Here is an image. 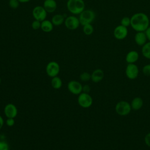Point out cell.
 I'll return each instance as SVG.
<instances>
[{
  "label": "cell",
  "mask_w": 150,
  "mask_h": 150,
  "mask_svg": "<svg viewBox=\"0 0 150 150\" xmlns=\"http://www.w3.org/2000/svg\"><path fill=\"white\" fill-rule=\"evenodd\" d=\"M130 18V26L136 32H145L149 26V19L145 13H134Z\"/></svg>",
  "instance_id": "cell-1"
},
{
  "label": "cell",
  "mask_w": 150,
  "mask_h": 150,
  "mask_svg": "<svg viewBox=\"0 0 150 150\" xmlns=\"http://www.w3.org/2000/svg\"><path fill=\"white\" fill-rule=\"evenodd\" d=\"M66 6L71 13L79 15L85 9V3L83 0H68Z\"/></svg>",
  "instance_id": "cell-2"
},
{
  "label": "cell",
  "mask_w": 150,
  "mask_h": 150,
  "mask_svg": "<svg viewBox=\"0 0 150 150\" xmlns=\"http://www.w3.org/2000/svg\"><path fill=\"white\" fill-rule=\"evenodd\" d=\"M96 18L95 12L91 9H84L79 14V19L80 25L84 26L87 24L91 23Z\"/></svg>",
  "instance_id": "cell-3"
},
{
  "label": "cell",
  "mask_w": 150,
  "mask_h": 150,
  "mask_svg": "<svg viewBox=\"0 0 150 150\" xmlns=\"http://www.w3.org/2000/svg\"><path fill=\"white\" fill-rule=\"evenodd\" d=\"M131 104L124 100L118 101L115 106V112L120 116H126L128 115L131 112Z\"/></svg>",
  "instance_id": "cell-4"
},
{
  "label": "cell",
  "mask_w": 150,
  "mask_h": 150,
  "mask_svg": "<svg viewBox=\"0 0 150 150\" xmlns=\"http://www.w3.org/2000/svg\"><path fill=\"white\" fill-rule=\"evenodd\" d=\"M77 102L80 106L83 108H87L91 106L93 104V98L89 93H81L79 94L77 98Z\"/></svg>",
  "instance_id": "cell-5"
},
{
  "label": "cell",
  "mask_w": 150,
  "mask_h": 150,
  "mask_svg": "<svg viewBox=\"0 0 150 150\" xmlns=\"http://www.w3.org/2000/svg\"><path fill=\"white\" fill-rule=\"evenodd\" d=\"M125 75L129 80H134L139 74L138 67L135 63H128L125 69Z\"/></svg>",
  "instance_id": "cell-6"
},
{
  "label": "cell",
  "mask_w": 150,
  "mask_h": 150,
  "mask_svg": "<svg viewBox=\"0 0 150 150\" xmlns=\"http://www.w3.org/2000/svg\"><path fill=\"white\" fill-rule=\"evenodd\" d=\"M47 74L50 77L57 76L60 71V66L58 63L54 61H51L47 63L46 67Z\"/></svg>",
  "instance_id": "cell-7"
},
{
  "label": "cell",
  "mask_w": 150,
  "mask_h": 150,
  "mask_svg": "<svg viewBox=\"0 0 150 150\" xmlns=\"http://www.w3.org/2000/svg\"><path fill=\"white\" fill-rule=\"evenodd\" d=\"M66 28L69 30H76L80 26V21L78 18L71 15L67 16L64 22Z\"/></svg>",
  "instance_id": "cell-8"
},
{
  "label": "cell",
  "mask_w": 150,
  "mask_h": 150,
  "mask_svg": "<svg viewBox=\"0 0 150 150\" xmlns=\"http://www.w3.org/2000/svg\"><path fill=\"white\" fill-rule=\"evenodd\" d=\"M47 13L43 6H36L32 10V15L34 19L40 22L46 19Z\"/></svg>",
  "instance_id": "cell-9"
},
{
  "label": "cell",
  "mask_w": 150,
  "mask_h": 150,
  "mask_svg": "<svg viewBox=\"0 0 150 150\" xmlns=\"http://www.w3.org/2000/svg\"><path fill=\"white\" fill-rule=\"evenodd\" d=\"M128 30L127 27L121 25L117 26L113 31L114 38L117 40H123L125 39L128 35Z\"/></svg>",
  "instance_id": "cell-10"
},
{
  "label": "cell",
  "mask_w": 150,
  "mask_h": 150,
  "mask_svg": "<svg viewBox=\"0 0 150 150\" xmlns=\"http://www.w3.org/2000/svg\"><path fill=\"white\" fill-rule=\"evenodd\" d=\"M67 88L71 93L75 95H79L82 93L83 86L77 81L71 80L67 84Z\"/></svg>",
  "instance_id": "cell-11"
},
{
  "label": "cell",
  "mask_w": 150,
  "mask_h": 150,
  "mask_svg": "<svg viewBox=\"0 0 150 150\" xmlns=\"http://www.w3.org/2000/svg\"><path fill=\"white\" fill-rule=\"evenodd\" d=\"M4 113L7 118H14L18 114V109L14 104L9 103L4 108Z\"/></svg>",
  "instance_id": "cell-12"
},
{
  "label": "cell",
  "mask_w": 150,
  "mask_h": 150,
  "mask_svg": "<svg viewBox=\"0 0 150 150\" xmlns=\"http://www.w3.org/2000/svg\"><path fill=\"white\" fill-rule=\"evenodd\" d=\"M147 38L145 32H137L134 36V40L135 43L139 46H142L147 42Z\"/></svg>",
  "instance_id": "cell-13"
},
{
  "label": "cell",
  "mask_w": 150,
  "mask_h": 150,
  "mask_svg": "<svg viewBox=\"0 0 150 150\" xmlns=\"http://www.w3.org/2000/svg\"><path fill=\"white\" fill-rule=\"evenodd\" d=\"M104 77V73L103 70L97 69L94 70L91 74V80L94 83H98L101 81Z\"/></svg>",
  "instance_id": "cell-14"
},
{
  "label": "cell",
  "mask_w": 150,
  "mask_h": 150,
  "mask_svg": "<svg viewBox=\"0 0 150 150\" xmlns=\"http://www.w3.org/2000/svg\"><path fill=\"white\" fill-rule=\"evenodd\" d=\"M43 6L47 12L52 13L57 8V3L55 0H45Z\"/></svg>",
  "instance_id": "cell-15"
},
{
  "label": "cell",
  "mask_w": 150,
  "mask_h": 150,
  "mask_svg": "<svg viewBox=\"0 0 150 150\" xmlns=\"http://www.w3.org/2000/svg\"><path fill=\"white\" fill-rule=\"evenodd\" d=\"M139 59V53L136 50L129 51L125 56V61L128 63H135Z\"/></svg>",
  "instance_id": "cell-16"
},
{
  "label": "cell",
  "mask_w": 150,
  "mask_h": 150,
  "mask_svg": "<svg viewBox=\"0 0 150 150\" xmlns=\"http://www.w3.org/2000/svg\"><path fill=\"white\" fill-rule=\"evenodd\" d=\"M143 100L141 97H136L134 98L131 103V106L132 110L134 111H138L140 110L143 106Z\"/></svg>",
  "instance_id": "cell-17"
},
{
  "label": "cell",
  "mask_w": 150,
  "mask_h": 150,
  "mask_svg": "<svg viewBox=\"0 0 150 150\" xmlns=\"http://www.w3.org/2000/svg\"><path fill=\"white\" fill-rule=\"evenodd\" d=\"M53 25L51 21L45 19L41 22L40 29L42 30L46 33L50 32L53 29Z\"/></svg>",
  "instance_id": "cell-18"
},
{
  "label": "cell",
  "mask_w": 150,
  "mask_h": 150,
  "mask_svg": "<svg viewBox=\"0 0 150 150\" xmlns=\"http://www.w3.org/2000/svg\"><path fill=\"white\" fill-rule=\"evenodd\" d=\"M64 17L62 14H56L52 18L51 22L54 26H60L64 22Z\"/></svg>",
  "instance_id": "cell-19"
},
{
  "label": "cell",
  "mask_w": 150,
  "mask_h": 150,
  "mask_svg": "<svg viewBox=\"0 0 150 150\" xmlns=\"http://www.w3.org/2000/svg\"><path fill=\"white\" fill-rule=\"evenodd\" d=\"M141 52L144 57L150 59V42H147L142 46Z\"/></svg>",
  "instance_id": "cell-20"
},
{
  "label": "cell",
  "mask_w": 150,
  "mask_h": 150,
  "mask_svg": "<svg viewBox=\"0 0 150 150\" xmlns=\"http://www.w3.org/2000/svg\"><path fill=\"white\" fill-rule=\"evenodd\" d=\"M51 84L53 88L59 89L62 86V81L60 77H59L58 76H56L52 77L51 80Z\"/></svg>",
  "instance_id": "cell-21"
},
{
  "label": "cell",
  "mask_w": 150,
  "mask_h": 150,
  "mask_svg": "<svg viewBox=\"0 0 150 150\" xmlns=\"http://www.w3.org/2000/svg\"><path fill=\"white\" fill-rule=\"evenodd\" d=\"M83 31L86 35H91L94 32V28L91 23L83 26Z\"/></svg>",
  "instance_id": "cell-22"
},
{
  "label": "cell",
  "mask_w": 150,
  "mask_h": 150,
  "mask_svg": "<svg viewBox=\"0 0 150 150\" xmlns=\"http://www.w3.org/2000/svg\"><path fill=\"white\" fill-rule=\"evenodd\" d=\"M120 25L125 26V27H128L129 26H130L131 25V18L128 17V16H125L123 17L120 21Z\"/></svg>",
  "instance_id": "cell-23"
},
{
  "label": "cell",
  "mask_w": 150,
  "mask_h": 150,
  "mask_svg": "<svg viewBox=\"0 0 150 150\" xmlns=\"http://www.w3.org/2000/svg\"><path fill=\"white\" fill-rule=\"evenodd\" d=\"M80 79L83 81H88L91 79V74L88 72H83L80 74Z\"/></svg>",
  "instance_id": "cell-24"
},
{
  "label": "cell",
  "mask_w": 150,
  "mask_h": 150,
  "mask_svg": "<svg viewBox=\"0 0 150 150\" xmlns=\"http://www.w3.org/2000/svg\"><path fill=\"white\" fill-rule=\"evenodd\" d=\"M31 26H32V28L33 29V30H38L39 29H40V26H41V22L38 21V20H36V19H35L31 23Z\"/></svg>",
  "instance_id": "cell-25"
},
{
  "label": "cell",
  "mask_w": 150,
  "mask_h": 150,
  "mask_svg": "<svg viewBox=\"0 0 150 150\" xmlns=\"http://www.w3.org/2000/svg\"><path fill=\"white\" fill-rule=\"evenodd\" d=\"M18 0H9V6L12 9H16L19 5Z\"/></svg>",
  "instance_id": "cell-26"
},
{
  "label": "cell",
  "mask_w": 150,
  "mask_h": 150,
  "mask_svg": "<svg viewBox=\"0 0 150 150\" xmlns=\"http://www.w3.org/2000/svg\"><path fill=\"white\" fill-rule=\"evenodd\" d=\"M142 73L145 76H150V64H145L142 67Z\"/></svg>",
  "instance_id": "cell-27"
},
{
  "label": "cell",
  "mask_w": 150,
  "mask_h": 150,
  "mask_svg": "<svg viewBox=\"0 0 150 150\" xmlns=\"http://www.w3.org/2000/svg\"><path fill=\"white\" fill-rule=\"evenodd\" d=\"M0 150H9V145L5 141H0Z\"/></svg>",
  "instance_id": "cell-28"
},
{
  "label": "cell",
  "mask_w": 150,
  "mask_h": 150,
  "mask_svg": "<svg viewBox=\"0 0 150 150\" xmlns=\"http://www.w3.org/2000/svg\"><path fill=\"white\" fill-rule=\"evenodd\" d=\"M6 124L9 127H12L15 124V120L14 118H7L6 121Z\"/></svg>",
  "instance_id": "cell-29"
},
{
  "label": "cell",
  "mask_w": 150,
  "mask_h": 150,
  "mask_svg": "<svg viewBox=\"0 0 150 150\" xmlns=\"http://www.w3.org/2000/svg\"><path fill=\"white\" fill-rule=\"evenodd\" d=\"M144 141H145V144L148 146L150 147V132H148V134H146V135L144 138Z\"/></svg>",
  "instance_id": "cell-30"
},
{
  "label": "cell",
  "mask_w": 150,
  "mask_h": 150,
  "mask_svg": "<svg viewBox=\"0 0 150 150\" xmlns=\"http://www.w3.org/2000/svg\"><path fill=\"white\" fill-rule=\"evenodd\" d=\"M90 87L88 84H85L84 86H83V90H82V92L83 93H89V92L90 91Z\"/></svg>",
  "instance_id": "cell-31"
},
{
  "label": "cell",
  "mask_w": 150,
  "mask_h": 150,
  "mask_svg": "<svg viewBox=\"0 0 150 150\" xmlns=\"http://www.w3.org/2000/svg\"><path fill=\"white\" fill-rule=\"evenodd\" d=\"M145 33L146 34L148 40L150 42V26L146 29V30L145 31Z\"/></svg>",
  "instance_id": "cell-32"
},
{
  "label": "cell",
  "mask_w": 150,
  "mask_h": 150,
  "mask_svg": "<svg viewBox=\"0 0 150 150\" xmlns=\"http://www.w3.org/2000/svg\"><path fill=\"white\" fill-rule=\"evenodd\" d=\"M3 125H4V120L1 117V115H0V129L2 128Z\"/></svg>",
  "instance_id": "cell-33"
},
{
  "label": "cell",
  "mask_w": 150,
  "mask_h": 150,
  "mask_svg": "<svg viewBox=\"0 0 150 150\" xmlns=\"http://www.w3.org/2000/svg\"><path fill=\"white\" fill-rule=\"evenodd\" d=\"M19 1L20 3H27L29 1H30L31 0H18Z\"/></svg>",
  "instance_id": "cell-34"
},
{
  "label": "cell",
  "mask_w": 150,
  "mask_h": 150,
  "mask_svg": "<svg viewBox=\"0 0 150 150\" xmlns=\"http://www.w3.org/2000/svg\"><path fill=\"white\" fill-rule=\"evenodd\" d=\"M1 83V78L0 77V84Z\"/></svg>",
  "instance_id": "cell-35"
}]
</instances>
